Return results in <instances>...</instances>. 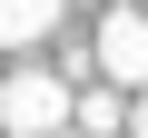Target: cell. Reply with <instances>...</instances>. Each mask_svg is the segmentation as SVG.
Returning <instances> with one entry per match:
<instances>
[{
	"mask_svg": "<svg viewBox=\"0 0 148 138\" xmlns=\"http://www.w3.org/2000/svg\"><path fill=\"white\" fill-rule=\"evenodd\" d=\"M0 118H10V138L79 128V89H69L59 69H10V89H0Z\"/></svg>",
	"mask_w": 148,
	"mask_h": 138,
	"instance_id": "cell-1",
	"label": "cell"
},
{
	"mask_svg": "<svg viewBox=\"0 0 148 138\" xmlns=\"http://www.w3.org/2000/svg\"><path fill=\"white\" fill-rule=\"evenodd\" d=\"M99 79H119V89H148V0H119V10L99 20Z\"/></svg>",
	"mask_w": 148,
	"mask_h": 138,
	"instance_id": "cell-2",
	"label": "cell"
},
{
	"mask_svg": "<svg viewBox=\"0 0 148 138\" xmlns=\"http://www.w3.org/2000/svg\"><path fill=\"white\" fill-rule=\"evenodd\" d=\"M59 20H69V0H0V40L10 49H40Z\"/></svg>",
	"mask_w": 148,
	"mask_h": 138,
	"instance_id": "cell-3",
	"label": "cell"
},
{
	"mask_svg": "<svg viewBox=\"0 0 148 138\" xmlns=\"http://www.w3.org/2000/svg\"><path fill=\"white\" fill-rule=\"evenodd\" d=\"M128 99H138V89H119V79H109V89H79V128H89V138H119V128H128Z\"/></svg>",
	"mask_w": 148,
	"mask_h": 138,
	"instance_id": "cell-4",
	"label": "cell"
},
{
	"mask_svg": "<svg viewBox=\"0 0 148 138\" xmlns=\"http://www.w3.org/2000/svg\"><path fill=\"white\" fill-rule=\"evenodd\" d=\"M128 138H148V89H138V99H128Z\"/></svg>",
	"mask_w": 148,
	"mask_h": 138,
	"instance_id": "cell-5",
	"label": "cell"
},
{
	"mask_svg": "<svg viewBox=\"0 0 148 138\" xmlns=\"http://www.w3.org/2000/svg\"><path fill=\"white\" fill-rule=\"evenodd\" d=\"M49 138H89V128H49Z\"/></svg>",
	"mask_w": 148,
	"mask_h": 138,
	"instance_id": "cell-6",
	"label": "cell"
}]
</instances>
